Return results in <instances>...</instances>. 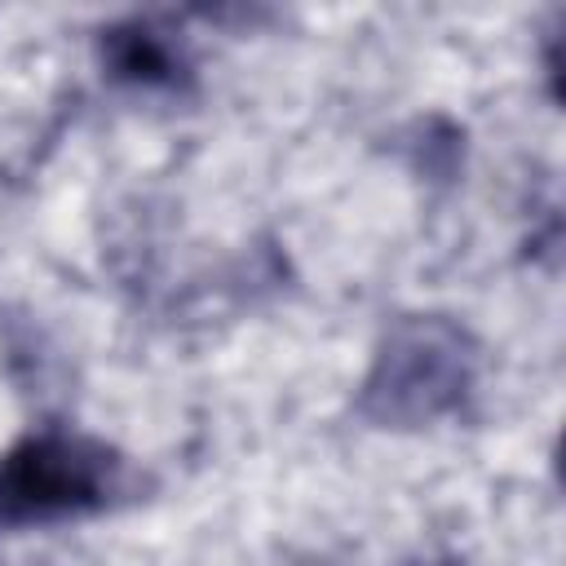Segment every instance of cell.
Instances as JSON below:
<instances>
[{"mask_svg": "<svg viewBox=\"0 0 566 566\" xmlns=\"http://www.w3.org/2000/svg\"><path fill=\"white\" fill-rule=\"evenodd\" d=\"M119 486V455L84 433H31L0 455V522L31 526L93 513Z\"/></svg>", "mask_w": 566, "mask_h": 566, "instance_id": "1", "label": "cell"}, {"mask_svg": "<svg viewBox=\"0 0 566 566\" xmlns=\"http://www.w3.org/2000/svg\"><path fill=\"white\" fill-rule=\"evenodd\" d=\"M469 385L460 332L438 318L402 323L367 376V411L376 420H433L455 407Z\"/></svg>", "mask_w": 566, "mask_h": 566, "instance_id": "2", "label": "cell"}, {"mask_svg": "<svg viewBox=\"0 0 566 566\" xmlns=\"http://www.w3.org/2000/svg\"><path fill=\"white\" fill-rule=\"evenodd\" d=\"M102 57H106V71L115 80H128V84H177L181 80V57L177 49L164 40V31L146 27V22H124V27H111L102 35Z\"/></svg>", "mask_w": 566, "mask_h": 566, "instance_id": "3", "label": "cell"}, {"mask_svg": "<svg viewBox=\"0 0 566 566\" xmlns=\"http://www.w3.org/2000/svg\"><path fill=\"white\" fill-rule=\"evenodd\" d=\"M411 566H460V562H411Z\"/></svg>", "mask_w": 566, "mask_h": 566, "instance_id": "4", "label": "cell"}]
</instances>
